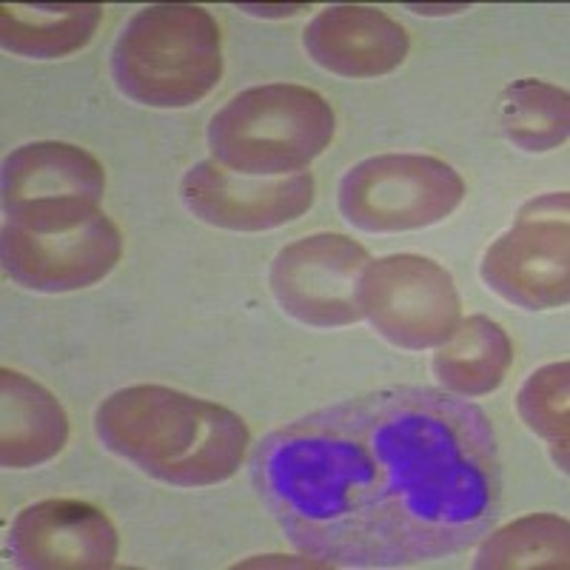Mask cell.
Returning <instances> with one entry per match:
<instances>
[{
    "mask_svg": "<svg viewBox=\"0 0 570 570\" xmlns=\"http://www.w3.org/2000/svg\"><path fill=\"white\" fill-rule=\"evenodd\" d=\"M252 485L303 557L325 568H409L456 557L491 531L502 460L480 405L396 385L263 436Z\"/></svg>",
    "mask_w": 570,
    "mask_h": 570,
    "instance_id": "1",
    "label": "cell"
},
{
    "mask_svg": "<svg viewBox=\"0 0 570 570\" xmlns=\"http://www.w3.org/2000/svg\"><path fill=\"white\" fill-rule=\"evenodd\" d=\"M95 434L106 451L175 488L232 480L252 445L248 425L234 411L166 385H129L106 396Z\"/></svg>",
    "mask_w": 570,
    "mask_h": 570,
    "instance_id": "2",
    "label": "cell"
},
{
    "mask_svg": "<svg viewBox=\"0 0 570 570\" xmlns=\"http://www.w3.org/2000/svg\"><path fill=\"white\" fill-rule=\"evenodd\" d=\"M223 75L217 20L191 3H155L126 23L111 49V78L131 104L186 109Z\"/></svg>",
    "mask_w": 570,
    "mask_h": 570,
    "instance_id": "3",
    "label": "cell"
},
{
    "mask_svg": "<svg viewBox=\"0 0 570 570\" xmlns=\"http://www.w3.org/2000/svg\"><path fill=\"white\" fill-rule=\"evenodd\" d=\"M328 100L297 83L240 91L208 124V149L223 169L248 177L297 175L334 140Z\"/></svg>",
    "mask_w": 570,
    "mask_h": 570,
    "instance_id": "4",
    "label": "cell"
},
{
    "mask_svg": "<svg viewBox=\"0 0 570 570\" xmlns=\"http://www.w3.org/2000/svg\"><path fill=\"white\" fill-rule=\"evenodd\" d=\"M465 180L428 155H380L340 180V212L360 232L400 234L436 226L460 208Z\"/></svg>",
    "mask_w": 570,
    "mask_h": 570,
    "instance_id": "5",
    "label": "cell"
},
{
    "mask_svg": "<svg viewBox=\"0 0 570 570\" xmlns=\"http://www.w3.org/2000/svg\"><path fill=\"white\" fill-rule=\"evenodd\" d=\"M106 175L98 157L58 140L27 142L3 160L7 226L60 234L100 214Z\"/></svg>",
    "mask_w": 570,
    "mask_h": 570,
    "instance_id": "6",
    "label": "cell"
},
{
    "mask_svg": "<svg viewBox=\"0 0 570 570\" xmlns=\"http://www.w3.org/2000/svg\"><path fill=\"white\" fill-rule=\"evenodd\" d=\"M360 308L374 331L405 351L440 348L460 325L454 277L420 254L371 259L360 283Z\"/></svg>",
    "mask_w": 570,
    "mask_h": 570,
    "instance_id": "7",
    "label": "cell"
},
{
    "mask_svg": "<svg viewBox=\"0 0 570 570\" xmlns=\"http://www.w3.org/2000/svg\"><path fill=\"white\" fill-rule=\"evenodd\" d=\"M568 191L525 203L513 226L485 252L488 288L528 312L568 305Z\"/></svg>",
    "mask_w": 570,
    "mask_h": 570,
    "instance_id": "8",
    "label": "cell"
},
{
    "mask_svg": "<svg viewBox=\"0 0 570 570\" xmlns=\"http://www.w3.org/2000/svg\"><path fill=\"white\" fill-rule=\"evenodd\" d=\"M368 252L345 234H312L274 257L268 283L277 305L312 328H343L363 320L360 283Z\"/></svg>",
    "mask_w": 570,
    "mask_h": 570,
    "instance_id": "9",
    "label": "cell"
},
{
    "mask_svg": "<svg viewBox=\"0 0 570 570\" xmlns=\"http://www.w3.org/2000/svg\"><path fill=\"white\" fill-rule=\"evenodd\" d=\"M180 197L197 220L226 232H272L294 223L314 203L308 171L285 177H248L203 160L186 171Z\"/></svg>",
    "mask_w": 570,
    "mask_h": 570,
    "instance_id": "10",
    "label": "cell"
},
{
    "mask_svg": "<svg viewBox=\"0 0 570 570\" xmlns=\"http://www.w3.org/2000/svg\"><path fill=\"white\" fill-rule=\"evenodd\" d=\"M124 237L104 212L60 234L3 226V268L23 288L69 294L109 277L120 263Z\"/></svg>",
    "mask_w": 570,
    "mask_h": 570,
    "instance_id": "11",
    "label": "cell"
},
{
    "mask_svg": "<svg viewBox=\"0 0 570 570\" xmlns=\"http://www.w3.org/2000/svg\"><path fill=\"white\" fill-rule=\"evenodd\" d=\"M7 551L27 570L111 568L120 539L100 508L80 499H43L14 517Z\"/></svg>",
    "mask_w": 570,
    "mask_h": 570,
    "instance_id": "12",
    "label": "cell"
},
{
    "mask_svg": "<svg viewBox=\"0 0 570 570\" xmlns=\"http://www.w3.org/2000/svg\"><path fill=\"white\" fill-rule=\"evenodd\" d=\"M308 58L340 78H383L409 58V32L374 7H331L303 32Z\"/></svg>",
    "mask_w": 570,
    "mask_h": 570,
    "instance_id": "13",
    "label": "cell"
},
{
    "mask_svg": "<svg viewBox=\"0 0 570 570\" xmlns=\"http://www.w3.org/2000/svg\"><path fill=\"white\" fill-rule=\"evenodd\" d=\"M69 440V416L43 385L27 374L0 371V462L38 468L55 460Z\"/></svg>",
    "mask_w": 570,
    "mask_h": 570,
    "instance_id": "14",
    "label": "cell"
},
{
    "mask_svg": "<svg viewBox=\"0 0 570 570\" xmlns=\"http://www.w3.org/2000/svg\"><path fill=\"white\" fill-rule=\"evenodd\" d=\"M513 363V345L505 328L491 317L473 314L460 320L454 334L436 348L434 374L448 394L476 400L505 383Z\"/></svg>",
    "mask_w": 570,
    "mask_h": 570,
    "instance_id": "15",
    "label": "cell"
},
{
    "mask_svg": "<svg viewBox=\"0 0 570 570\" xmlns=\"http://www.w3.org/2000/svg\"><path fill=\"white\" fill-rule=\"evenodd\" d=\"M100 20V3H7L0 7V40L20 58H66L95 38Z\"/></svg>",
    "mask_w": 570,
    "mask_h": 570,
    "instance_id": "16",
    "label": "cell"
},
{
    "mask_svg": "<svg viewBox=\"0 0 570 570\" xmlns=\"http://www.w3.org/2000/svg\"><path fill=\"white\" fill-rule=\"evenodd\" d=\"M499 126L525 151H551L568 140V91L544 80H517L499 95Z\"/></svg>",
    "mask_w": 570,
    "mask_h": 570,
    "instance_id": "17",
    "label": "cell"
},
{
    "mask_svg": "<svg viewBox=\"0 0 570 570\" xmlns=\"http://www.w3.org/2000/svg\"><path fill=\"white\" fill-rule=\"evenodd\" d=\"M568 519L557 513H531L511 525L488 531L473 568L522 570V568H568Z\"/></svg>",
    "mask_w": 570,
    "mask_h": 570,
    "instance_id": "18",
    "label": "cell"
},
{
    "mask_svg": "<svg viewBox=\"0 0 570 570\" xmlns=\"http://www.w3.org/2000/svg\"><path fill=\"white\" fill-rule=\"evenodd\" d=\"M568 363H553L533 371L517 396L519 416L548 442L562 473H568Z\"/></svg>",
    "mask_w": 570,
    "mask_h": 570,
    "instance_id": "19",
    "label": "cell"
},
{
    "mask_svg": "<svg viewBox=\"0 0 570 570\" xmlns=\"http://www.w3.org/2000/svg\"><path fill=\"white\" fill-rule=\"evenodd\" d=\"M252 14H297L303 12V7H277V9H263V7H243Z\"/></svg>",
    "mask_w": 570,
    "mask_h": 570,
    "instance_id": "20",
    "label": "cell"
}]
</instances>
